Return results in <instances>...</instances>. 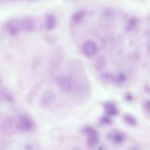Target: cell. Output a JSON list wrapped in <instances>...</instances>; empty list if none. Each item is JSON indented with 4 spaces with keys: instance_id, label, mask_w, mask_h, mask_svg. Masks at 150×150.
I'll list each match as a JSON object with an SVG mask.
<instances>
[{
    "instance_id": "6da1fadb",
    "label": "cell",
    "mask_w": 150,
    "mask_h": 150,
    "mask_svg": "<svg viewBox=\"0 0 150 150\" xmlns=\"http://www.w3.org/2000/svg\"><path fill=\"white\" fill-rule=\"evenodd\" d=\"M35 124L32 118L26 114H22L17 118L15 124L16 128L19 131L28 132L34 128Z\"/></svg>"
},
{
    "instance_id": "7a4b0ae2",
    "label": "cell",
    "mask_w": 150,
    "mask_h": 150,
    "mask_svg": "<svg viewBox=\"0 0 150 150\" xmlns=\"http://www.w3.org/2000/svg\"><path fill=\"white\" fill-rule=\"evenodd\" d=\"M83 133L86 136L87 147L89 149H93L99 144V135L98 131L93 127L87 126L82 130Z\"/></svg>"
},
{
    "instance_id": "3957f363",
    "label": "cell",
    "mask_w": 150,
    "mask_h": 150,
    "mask_svg": "<svg viewBox=\"0 0 150 150\" xmlns=\"http://www.w3.org/2000/svg\"><path fill=\"white\" fill-rule=\"evenodd\" d=\"M106 139L112 144L118 146L124 144L126 138L125 134L122 131L117 129H112L107 134Z\"/></svg>"
},
{
    "instance_id": "277c9868",
    "label": "cell",
    "mask_w": 150,
    "mask_h": 150,
    "mask_svg": "<svg viewBox=\"0 0 150 150\" xmlns=\"http://www.w3.org/2000/svg\"><path fill=\"white\" fill-rule=\"evenodd\" d=\"M56 81L59 87L65 91H70L73 88V83L72 80L68 76L59 74L56 77Z\"/></svg>"
},
{
    "instance_id": "5b68a950",
    "label": "cell",
    "mask_w": 150,
    "mask_h": 150,
    "mask_svg": "<svg viewBox=\"0 0 150 150\" xmlns=\"http://www.w3.org/2000/svg\"><path fill=\"white\" fill-rule=\"evenodd\" d=\"M82 50L83 54L86 57H91L94 56L98 51V47L93 41L88 40L84 42Z\"/></svg>"
},
{
    "instance_id": "8992f818",
    "label": "cell",
    "mask_w": 150,
    "mask_h": 150,
    "mask_svg": "<svg viewBox=\"0 0 150 150\" xmlns=\"http://www.w3.org/2000/svg\"><path fill=\"white\" fill-rule=\"evenodd\" d=\"M55 98V94L53 91H47L41 96L39 100V104L43 107H49L53 103Z\"/></svg>"
},
{
    "instance_id": "52a82bcc",
    "label": "cell",
    "mask_w": 150,
    "mask_h": 150,
    "mask_svg": "<svg viewBox=\"0 0 150 150\" xmlns=\"http://www.w3.org/2000/svg\"><path fill=\"white\" fill-rule=\"evenodd\" d=\"M6 28L10 33L16 34L23 29L22 20L17 18L10 20L6 24Z\"/></svg>"
},
{
    "instance_id": "ba28073f",
    "label": "cell",
    "mask_w": 150,
    "mask_h": 150,
    "mask_svg": "<svg viewBox=\"0 0 150 150\" xmlns=\"http://www.w3.org/2000/svg\"><path fill=\"white\" fill-rule=\"evenodd\" d=\"M105 113L109 116H115L118 113L117 109L115 105L112 103L107 102L104 105Z\"/></svg>"
},
{
    "instance_id": "9c48e42d",
    "label": "cell",
    "mask_w": 150,
    "mask_h": 150,
    "mask_svg": "<svg viewBox=\"0 0 150 150\" xmlns=\"http://www.w3.org/2000/svg\"><path fill=\"white\" fill-rule=\"evenodd\" d=\"M23 29L27 31L32 30L34 27V21L32 17L27 16L22 20Z\"/></svg>"
},
{
    "instance_id": "30bf717a",
    "label": "cell",
    "mask_w": 150,
    "mask_h": 150,
    "mask_svg": "<svg viewBox=\"0 0 150 150\" xmlns=\"http://www.w3.org/2000/svg\"><path fill=\"white\" fill-rule=\"evenodd\" d=\"M85 14V11L83 10H80L75 12L72 15L71 21L73 23L77 24L82 21Z\"/></svg>"
},
{
    "instance_id": "8fae6325",
    "label": "cell",
    "mask_w": 150,
    "mask_h": 150,
    "mask_svg": "<svg viewBox=\"0 0 150 150\" xmlns=\"http://www.w3.org/2000/svg\"><path fill=\"white\" fill-rule=\"evenodd\" d=\"M56 20L54 16L52 14H47L46 18V25L48 30L53 29L55 26Z\"/></svg>"
},
{
    "instance_id": "7c38bea8",
    "label": "cell",
    "mask_w": 150,
    "mask_h": 150,
    "mask_svg": "<svg viewBox=\"0 0 150 150\" xmlns=\"http://www.w3.org/2000/svg\"><path fill=\"white\" fill-rule=\"evenodd\" d=\"M0 94L7 102L11 103H13L15 102V100L14 97L5 89L2 88L1 90Z\"/></svg>"
},
{
    "instance_id": "4fadbf2b",
    "label": "cell",
    "mask_w": 150,
    "mask_h": 150,
    "mask_svg": "<svg viewBox=\"0 0 150 150\" xmlns=\"http://www.w3.org/2000/svg\"><path fill=\"white\" fill-rule=\"evenodd\" d=\"M105 63V59L102 56H100L96 59L95 62V67L98 71H100L104 68Z\"/></svg>"
},
{
    "instance_id": "5bb4252c",
    "label": "cell",
    "mask_w": 150,
    "mask_h": 150,
    "mask_svg": "<svg viewBox=\"0 0 150 150\" xmlns=\"http://www.w3.org/2000/svg\"><path fill=\"white\" fill-rule=\"evenodd\" d=\"M123 119L125 122L129 125L134 126L137 124L136 119L131 115H125L123 117Z\"/></svg>"
},
{
    "instance_id": "9a60e30c",
    "label": "cell",
    "mask_w": 150,
    "mask_h": 150,
    "mask_svg": "<svg viewBox=\"0 0 150 150\" xmlns=\"http://www.w3.org/2000/svg\"><path fill=\"white\" fill-rule=\"evenodd\" d=\"M100 123L103 125H109L111 124L112 120L108 116H103L100 119Z\"/></svg>"
},
{
    "instance_id": "2e32d148",
    "label": "cell",
    "mask_w": 150,
    "mask_h": 150,
    "mask_svg": "<svg viewBox=\"0 0 150 150\" xmlns=\"http://www.w3.org/2000/svg\"><path fill=\"white\" fill-rule=\"evenodd\" d=\"M102 77L106 81H110L112 80L113 79L112 75L108 72L103 73L102 75Z\"/></svg>"
},
{
    "instance_id": "e0dca14e",
    "label": "cell",
    "mask_w": 150,
    "mask_h": 150,
    "mask_svg": "<svg viewBox=\"0 0 150 150\" xmlns=\"http://www.w3.org/2000/svg\"><path fill=\"white\" fill-rule=\"evenodd\" d=\"M93 149L94 150H108L106 146L103 144H98Z\"/></svg>"
},
{
    "instance_id": "ac0fdd59",
    "label": "cell",
    "mask_w": 150,
    "mask_h": 150,
    "mask_svg": "<svg viewBox=\"0 0 150 150\" xmlns=\"http://www.w3.org/2000/svg\"><path fill=\"white\" fill-rule=\"evenodd\" d=\"M116 79L119 81L122 82L125 80V76L123 74L120 73L118 74Z\"/></svg>"
},
{
    "instance_id": "d6986e66",
    "label": "cell",
    "mask_w": 150,
    "mask_h": 150,
    "mask_svg": "<svg viewBox=\"0 0 150 150\" xmlns=\"http://www.w3.org/2000/svg\"><path fill=\"white\" fill-rule=\"evenodd\" d=\"M25 150H35V147L32 144L29 143L25 146Z\"/></svg>"
},
{
    "instance_id": "ffe728a7",
    "label": "cell",
    "mask_w": 150,
    "mask_h": 150,
    "mask_svg": "<svg viewBox=\"0 0 150 150\" xmlns=\"http://www.w3.org/2000/svg\"><path fill=\"white\" fill-rule=\"evenodd\" d=\"M129 150H141V149L137 146H133L130 148Z\"/></svg>"
},
{
    "instance_id": "44dd1931",
    "label": "cell",
    "mask_w": 150,
    "mask_h": 150,
    "mask_svg": "<svg viewBox=\"0 0 150 150\" xmlns=\"http://www.w3.org/2000/svg\"><path fill=\"white\" fill-rule=\"evenodd\" d=\"M71 150H83L80 148L79 147H75L74 148Z\"/></svg>"
}]
</instances>
